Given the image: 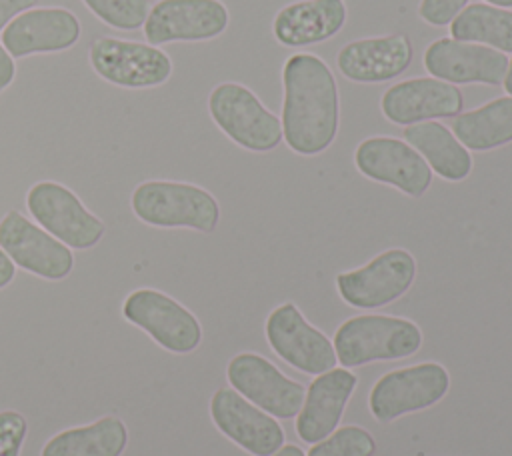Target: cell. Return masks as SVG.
I'll list each match as a JSON object with an SVG mask.
<instances>
[{"label": "cell", "instance_id": "obj_34", "mask_svg": "<svg viewBox=\"0 0 512 456\" xmlns=\"http://www.w3.org/2000/svg\"><path fill=\"white\" fill-rule=\"evenodd\" d=\"M504 90L508 94H512V60H508V70H506V76H504Z\"/></svg>", "mask_w": 512, "mask_h": 456}, {"label": "cell", "instance_id": "obj_5", "mask_svg": "<svg viewBox=\"0 0 512 456\" xmlns=\"http://www.w3.org/2000/svg\"><path fill=\"white\" fill-rule=\"evenodd\" d=\"M448 388L450 374L438 362L390 370L370 390V414L378 422L390 424L406 414L434 406L446 396Z\"/></svg>", "mask_w": 512, "mask_h": 456}, {"label": "cell", "instance_id": "obj_6", "mask_svg": "<svg viewBox=\"0 0 512 456\" xmlns=\"http://www.w3.org/2000/svg\"><path fill=\"white\" fill-rule=\"evenodd\" d=\"M26 208L40 228L68 248L88 250L96 246L106 232L104 222L86 210L70 188L52 180L36 182L28 190Z\"/></svg>", "mask_w": 512, "mask_h": 456}, {"label": "cell", "instance_id": "obj_15", "mask_svg": "<svg viewBox=\"0 0 512 456\" xmlns=\"http://www.w3.org/2000/svg\"><path fill=\"white\" fill-rule=\"evenodd\" d=\"M216 428L252 456H272L284 446V430L274 416L248 402L234 388H220L210 398Z\"/></svg>", "mask_w": 512, "mask_h": 456}, {"label": "cell", "instance_id": "obj_22", "mask_svg": "<svg viewBox=\"0 0 512 456\" xmlns=\"http://www.w3.org/2000/svg\"><path fill=\"white\" fill-rule=\"evenodd\" d=\"M404 140L426 160L430 170L448 182H460L472 172V156L444 124L426 120L404 128Z\"/></svg>", "mask_w": 512, "mask_h": 456}, {"label": "cell", "instance_id": "obj_18", "mask_svg": "<svg viewBox=\"0 0 512 456\" xmlns=\"http://www.w3.org/2000/svg\"><path fill=\"white\" fill-rule=\"evenodd\" d=\"M80 38V22L66 8H30L2 30V46L12 58L72 48Z\"/></svg>", "mask_w": 512, "mask_h": 456}, {"label": "cell", "instance_id": "obj_32", "mask_svg": "<svg viewBox=\"0 0 512 456\" xmlns=\"http://www.w3.org/2000/svg\"><path fill=\"white\" fill-rule=\"evenodd\" d=\"M14 274H16V264L0 248V288H6L14 280Z\"/></svg>", "mask_w": 512, "mask_h": 456}, {"label": "cell", "instance_id": "obj_23", "mask_svg": "<svg viewBox=\"0 0 512 456\" xmlns=\"http://www.w3.org/2000/svg\"><path fill=\"white\" fill-rule=\"evenodd\" d=\"M128 444V428L118 416H102L86 426L54 434L40 456H122Z\"/></svg>", "mask_w": 512, "mask_h": 456}, {"label": "cell", "instance_id": "obj_14", "mask_svg": "<svg viewBox=\"0 0 512 456\" xmlns=\"http://www.w3.org/2000/svg\"><path fill=\"white\" fill-rule=\"evenodd\" d=\"M266 340L270 348L292 368L304 374H322L336 366L332 342L306 322L296 304L286 302L274 308L266 320Z\"/></svg>", "mask_w": 512, "mask_h": 456}, {"label": "cell", "instance_id": "obj_20", "mask_svg": "<svg viewBox=\"0 0 512 456\" xmlns=\"http://www.w3.org/2000/svg\"><path fill=\"white\" fill-rule=\"evenodd\" d=\"M358 384L348 368H332L318 374L306 390L300 412L296 414V434L308 444H316L332 434L344 408Z\"/></svg>", "mask_w": 512, "mask_h": 456}, {"label": "cell", "instance_id": "obj_30", "mask_svg": "<svg viewBox=\"0 0 512 456\" xmlns=\"http://www.w3.org/2000/svg\"><path fill=\"white\" fill-rule=\"evenodd\" d=\"M38 0H0V30H4L18 14L36 6Z\"/></svg>", "mask_w": 512, "mask_h": 456}, {"label": "cell", "instance_id": "obj_4", "mask_svg": "<svg viewBox=\"0 0 512 456\" xmlns=\"http://www.w3.org/2000/svg\"><path fill=\"white\" fill-rule=\"evenodd\" d=\"M208 112L232 142L250 152L274 150L282 140L280 118L242 84H218L208 96Z\"/></svg>", "mask_w": 512, "mask_h": 456}, {"label": "cell", "instance_id": "obj_29", "mask_svg": "<svg viewBox=\"0 0 512 456\" xmlns=\"http://www.w3.org/2000/svg\"><path fill=\"white\" fill-rule=\"evenodd\" d=\"M466 6H468V0H422L418 6V14L424 22L432 26H446Z\"/></svg>", "mask_w": 512, "mask_h": 456}, {"label": "cell", "instance_id": "obj_28", "mask_svg": "<svg viewBox=\"0 0 512 456\" xmlns=\"http://www.w3.org/2000/svg\"><path fill=\"white\" fill-rule=\"evenodd\" d=\"M28 434V422L20 412H0V456H20Z\"/></svg>", "mask_w": 512, "mask_h": 456}, {"label": "cell", "instance_id": "obj_8", "mask_svg": "<svg viewBox=\"0 0 512 456\" xmlns=\"http://www.w3.org/2000/svg\"><path fill=\"white\" fill-rule=\"evenodd\" d=\"M414 278V256L404 248H390L356 270L340 272L336 276V288L346 304L374 310L404 296L414 284Z\"/></svg>", "mask_w": 512, "mask_h": 456}, {"label": "cell", "instance_id": "obj_24", "mask_svg": "<svg viewBox=\"0 0 512 456\" xmlns=\"http://www.w3.org/2000/svg\"><path fill=\"white\" fill-rule=\"evenodd\" d=\"M460 144L486 152L512 142V96L494 98L470 112L458 114L452 124Z\"/></svg>", "mask_w": 512, "mask_h": 456}, {"label": "cell", "instance_id": "obj_3", "mask_svg": "<svg viewBox=\"0 0 512 456\" xmlns=\"http://www.w3.org/2000/svg\"><path fill=\"white\" fill-rule=\"evenodd\" d=\"M130 206L138 220L156 228H190L210 234L220 220L216 198L208 190L188 182H142L134 188Z\"/></svg>", "mask_w": 512, "mask_h": 456}, {"label": "cell", "instance_id": "obj_12", "mask_svg": "<svg viewBox=\"0 0 512 456\" xmlns=\"http://www.w3.org/2000/svg\"><path fill=\"white\" fill-rule=\"evenodd\" d=\"M354 164L366 178L394 186L412 198L424 196L432 184L426 160L408 142L392 136L362 140L354 150Z\"/></svg>", "mask_w": 512, "mask_h": 456}, {"label": "cell", "instance_id": "obj_13", "mask_svg": "<svg viewBox=\"0 0 512 456\" xmlns=\"http://www.w3.org/2000/svg\"><path fill=\"white\" fill-rule=\"evenodd\" d=\"M230 22L220 0H158L144 22V38L152 46L166 42H202L220 36Z\"/></svg>", "mask_w": 512, "mask_h": 456}, {"label": "cell", "instance_id": "obj_19", "mask_svg": "<svg viewBox=\"0 0 512 456\" xmlns=\"http://www.w3.org/2000/svg\"><path fill=\"white\" fill-rule=\"evenodd\" d=\"M414 58L412 42L406 34L360 38L342 46L336 56L340 74L352 82H386L408 70Z\"/></svg>", "mask_w": 512, "mask_h": 456}, {"label": "cell", "instance_id": "obj_2", "mask_svg": "<svg viewBox=\"0 0 512 456\" xmlns=\"http://www.w3.org/2000/svg\"><path fill=\"white\" fill-rule=\"evenodd\" d=\"M332 346L342 368H356L416 354L422 346V330L408 318L364 314L344 320L334 332Z\"/></svg>", "mask_w": 512, "mask_h": 456}, {"label": "cell", "instance_id": "obj_33", "mask_svg": "<svg viewBox=\"0 0 512 456\" xmlns=\"http://www.w3.org/2000/svg\"><path fill=\"white\" fill-rule=\"evenodd\" d=\"M272 456H306L302 448H298L296 444H284L280 450H276Z\"/></svg>", "mask_w": 512, "mask_h": 456}, {"label": "cell", "instance_id": "obj_26", "mask_svg": "<svg viewBox=\"0 0 512 456\" xmlns=\"http://www.w3.org/2000/svg\"><path fill=\"white\" fill-rule=\"evenodd\" d=\"M376 440L362 426H342L312 444L306 456H374Z\"/></svg>", "mask_w": 512, "mask_h": 456}, {"label": "cell", "instance_id": "obj_10", "mask_svg": "<svg viewBox=\"0 0 512 456\" xmlns=\"http://www.w3.org/2000/svg\"><path fill=\"white\" fill-rule=\"evenodd\" d=\"M226 376L238 394L274 418H294L302 408L306 388L260 354H236L228 362Z\"/></svg>", "mask_w": 512, "mask_h": 456}, {"label": "cell", "instance_id": "obj_27", "mask_svg": "<svg viewBox=\"0 0 512 456\" xmlns=\"http://www.w3.org/2000/svg\"><path fill=\"white\" fill-rule=\"evenodd\" d=\"M86 8L104 24L116 30H136L144 26L150 12L148 0H82Z\"/></svg>", "mask_w": 512, "mask_h": 456}, {"label": "cell", "instance_id": "obj_21", "mask_svg": "<svg viewBox=\"0 0 512 456\" xmlns=\"http://www.w3.org/2000/svg\"><path fill=\"white\" fill-rule=\"evenodd\" d=\"M346 18L344 0H298L276 12L272 34L284 46H310L336 36Z\"/></svg>", "mask_w": 512, "mask_h": 456}, {"label": "cell", "instance_id": "obj_1", "mask_svg": "<svg viewBox=\"0 0 512 456\" xmlns=\"http://www.w3.org/2000/svg\"><path fill=\"white\" fill-rule=\"evenodd\" d=\"M282 138L302 156L322 154L338 134V86L328 64L308 52L292 54L282 68Z\"/></svg>", "mask_w": 512, "mask_h": 456}, {"label": "cell", "instance_id": "obj_9", "mask_svg": "<svg viewBox=\"0 0 512 456\" xmlns=\"http://www.w3.org/2000/svg\"><path fill=\"white\" fill-rule=\"evenodd\" d=\"M88 60L102 80L120 88H154L172 74V60L158 46L112 36L96 38Z\"/></svg>", "mask_w": 512, "mask_h": 456}, {"label": "cell", "instance_id": "obj_7", "mask_svg": "<svg viewBox=\"0 0 512 456\" xmlns=\"http://www.w3.org/2000/svg\"><path fill=\"white\" fill-rule=\"evenodd\" d=\"M122 316L174 354H188L202 342L198 318L180 302L154 288L130 292L122 302Z\"/></svg>", "mask_w": 512, "mask_h": 456}, {"label": "cell", "instance_id": "obj_16", "mask_svg": "<svg viewBox=\"0 0 512 456\" xmlns=\"http://www.w3.org/2000/svg\"><path fill=\"white\" fill-rule=\"evenodd\" d=\"M424 68L432 78L450 84L500 86L508 70V56L490 46L438 38L424 52Z\"/></svg>", "mask_w": 512, "mask_h": 456}, {"label": "cell", "instance_id": "obj_35", "mask_svg": "<svg viewBox=\"0 0 512 456\" xmlns=\"http://www.w3.org/2000/svg\"><path fill=\"white\" fill-rule=\"evenodd\" d=\"M486 4H492V6H498V8H510L512 0H486Z\"/></svg>", "mask_w": 512, "mask_h": 456}, {"label": "cell", "instance_id": "obj_25", "mask_svg": "<svg viewBox=\"0 0 512 456\" xmlns=\"http://www.w3.org/2000/svg\"><path fill=\"white\" fill-rule=\"evenodd\" d=\"M450 34L458 42L484 44L512 52V12L492 4H468L452 22Z\"/></svg>", "mask_w": 512, "mask_h": 456}, {"label": "cell", "instance_id": "obj_31", "mask_svg": "<svg viewBox=\"0 0 512 456\" xmlns=\"http://www.w3.org/2000/svg\"><path fill=\"white\" fill-rule=\"evenodd\" d=\"M16 76V64L14 58L6 52V48L0 44V92L6 90Z\"/></svg>", "mask_w": 512, "mask_h": 456}, {"label": "cell", "instance_id": "obj_11", "mask_svg": "<svg viewBox=\"0 0 512 456\" xmlns=\"http://www.w3.org/2000/svg\"><path fill=\"white\" fill-rule=\"evenodd\" d=\"M0 248L18 268L44 280H64L74 268L72 250L18 210L0 220Z\"/></svg>", "mask_w": 512, "mask_h": 456}, {"label": "cell", "instance_id": "obj_17", "mask_svg": "<svg viewBox=\"0 0 512 456\" xmlns=\"http://www.w3.org/2000/svg\"><path fill=\"white\" fill-rule=\"evenodd\" d=\"M462 106L464 96L458 86L438 78H410L392 84L380 98L382 114L400 126L458 116Z\"/></svg>", "mask_w": 512, "mask_h": 456}]
</instances>
